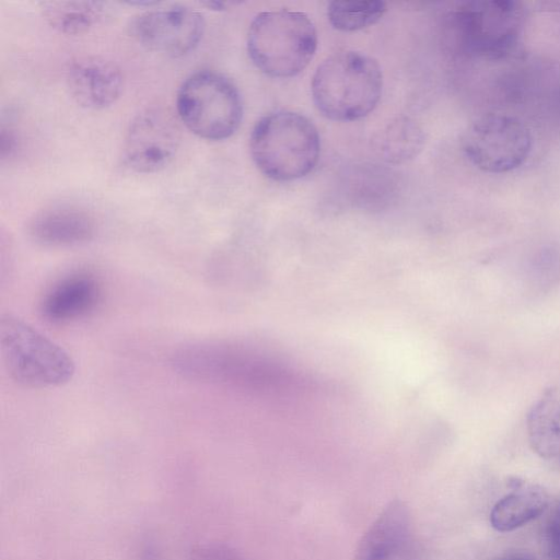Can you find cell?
Here are the masks:
<instances>
[{
    "label": "cell",
    "mask_w": 560,
    "mask_h": 560,
    "mask_svg": "<svg viewBox=\"0 0 560 560\" xmlns=\"http://www.w3.org/2000/svg\"><path fill=\"white\" fill-rule=\"evenodd\" d=\"M546 549L551 560H560V506L550 517L546 528Z\"/></svg>",
    "instance_id": "cell-21"
},
{
    "label": "cell",
    "mask_w": 560,
    "mask_h": 560,
    "mask_svg": "<svg viewBox=\"0 0 560 560\" xmlns=\"http://www.w3.org/2000/svg\"><path fill=\"white\" fill-rule=\"evenodd\" d=\"M206 28L202 14L184 5L159 8L138 14L129 30L142 46L171 57L194 50Z\"/></svg>",
    "instance_id": "cell-9"
},
{
    "label": "cell",
    "mask_w": 560,
    "mask_h": 560,
    "mask_svg": "<svg viewBox=\"0 0 560 560\" xmlns=\"http://www.w3.org/2000/svg\"><path fill=\"white\" fill-rule=\"evenodd\" d=\"M42 14L50 27L65 35H81L103 16V3L96 1H45Z\"/></svg>",
    "instance_id": "cell-18"
},
{
    "label": "cell",
    "mask_w": 560,
    "mask_h": 560,
    "mask_svg": "<svg viewBox=\"0 0 560 560\" xmlns=\"http://www.w3.org/2000/svg\"><path fill=\"white\" fill-rule=\"evenodd\" d=\"M66 81L72 98L89 109H103L114 104L124 85L118 66L95 56L73 60L67 70Z\"/></svg>",
    "instance_id": "cell-12"
},
{
    "label": "cell",
    "mask_w": 560,
    "mask_h": 560,
    "mask_svg": "<svg viewBox=\"0 0 560 560\" xmlns=\"http://www.w3.org/2000/svg\"><path fill=\"white\" fill-rule=\"evenodd\" d=\"M354 560H419L413 518L405 502L386 505L361 537Z\"/></svg>",
    "instance_id": "cell-11"
},
{
    "label": "cell",
    "mask_w": 560,
    "mask_h": 560,
    "mask_svg": "<svg viewBox=\"0 0 560 560\" xmlns=\"http://www.w3.org/2000/svg\"><path fill=\"white\" fill-rule=\"evenodd\" d=\"M533 145L530 130L518 118L490 113L475 119L464 131L462 149L477 168L501 174L520 167Z\"/></svg>",
    "instance_id": "cell-8"
},
{
    "label": "cell",
    "mask_w": 560,
    "mask_h": 560,
    "mask_svg": "<svg viewBox=\"0 0 560 560\" xmlns=\"http://www.w3.org/2000/svg\"><path fill=\"white\" fill-rule=\"evenodd\" d=\"M176 108L188 130L212 141L231 137L243 117L242 98L234 83L208 70L198 71L182 83Z\"/></svg>",
    "instance_id": "cell-7"
},
{
    "label": "cell",
    "mask_w": 560,
    "mask_h": 560,
    "mask_svg": "<svg viewBox=\"0 0 560 560\" xmlns=\"http://www.w3.org/2000/svg\"><path fill=\"white\" fill-rule=\"evenodd\" d=\"M173 370L185 378L256 394H289L307 387L299 372L247 346L202 340L178 347Z\"/></svg>",
    "instance_id": "cell-1"
},
{
    "label": "cell",
    "mask_w": 560,
    "mask_h": 560,
    "mask_svg": "<svg viewBox=\"0 0 560 560\" xmlns=\"http://www.w3.org/2000/svg\"><path fill=\"white\" fill-rule=\"evenodd\" d=\"M522 3L512 0H477L459 4L447 19L456 46L466 55L501 60L514 52L525 26Z\"/></svg>",
    "instance_id": "cell-5"
},
{
    "label": "cell",
    "mask_w": 560,
    "mask_h": 560,
    "mask_svg": "<svg viewBox=\"0 0 560 560\" xmlns=\"http://www.w3.org/2000/svg\"><path fill=\"white\" fill-rule=\"evenodd\" d=\"M317 48V32L303 12L281 9L258 13L247 33L253 63L271 78H291L302 72Z\"/></svg>",
    "instance_id": "cell-4"
},
{
    "label": "cell",
    "mask_w": 560,
    "mask_h": 560,
    "mask_svg": "<svg viewBox=\"0 0 560 560\" xmlns=\"http://www.w3.org/2000/svg\"><path fill=\"white\" fill-rule=\"evenodd\" d=\"M499 560H534V559L524 553H512V555H506V556L500 558Z\"/></svg>",
    "instance_id": "cell-22"
},
{
    "label": "cell",
    "mask_w": 560,
    "mask_h": 560,
    "mask_svg": "<svg viewBox=\"0 0 560 560\" xmlns=\"http://www.w3.org/2000/svg\"><path fill=\"white\" fill-rule=\"evenodd\" d=\"M526 429L533 451L544 458L560 455V394L555 387L547 388L533 405Z\"/></svg>",
    "instance_id": "cell-16"
},
{
    "label": "cell",
    "mask_w": 560,
    "mask_h": 560,
    "mask_svg": "<svg viewBox=\"0 0 560 560\" xmlns=\"http://www.w3.org/2000/svg\"><path fill=\"white\" fill-rule=\"evenodd\" d=\"M382 89L378 62L354 50L327 57L317 67L311 83L316 108L336 121H353L369 115L376 107Z\"/></svg>",
    "instance_id": "cell-2"
},
{
    "label": "cell",
    "mask_w": 560,
    "mask_h": 560,
    "mask_svg": "<svg viewBox=\"0 0 560 560\" xmlns=\"http://www.w3.org/2000/svg\"><path fill=\"white\" fill-rule=\"evenodd\" d=\"M249 151L265 176L290 182L314 170L319 159L320 138L315 125L304 115L277 110L256 122L249 138Z\"/></svg>",
    "instance_id": "cell-3"
},
{
    "label": "cell",
    "mask_w": 560,
    "mask_h": 560,
    "mask_svg": "<svg viewBox=\"0 0 560 560\" xmlns=\"http://www.w3.org/2000/svg\"><path fill=\"white\" fill-rule=\"evenodd\" d=\"M0 352L10 377L23 386L57 387L75 372L74 361L63 348L11 314L0 318Z\"/></svg>",
    "instance_id": "cell-6"
},
{
    "label": "cell",
    "mask_w": 560,
    "mask_h": 560,
    "mask_svg": "<svg viewBox=\"0 0 560 560\" xmlns=\"http://www.w3.org/2000/svg\"><path fill=\"white\" fill-rule=\"evenodd\" d=\"M96 232L94 218L71 205H57L38 211L28 223V233L38 244L68 247L90 242Z\"/></svg>",
    "instance_id": "cell-13"
},
{
    "label": "cell",
    "mask_w": 560,
    "mask_h": 560,
    "mask_svg": "<svg viewBox=\"0 0 560 560\" xmlns=\"http://www.w3.org/2000/svg\"><path fill=\"white\" fill-rule=\"evenodd\" d=\"M386 12L380 0L331 1L327 16L331 26L342 32H354L377 23Z\"/></svg>",
    "instance_id": "cell-19"
},
{
    "label": "cell",
    "mask_w": 560,
    "mask_h": 560,
    "mask_svg": "<svg viewBox=\"0 0 560 560\" xmlns=\"http://www.w3.org/2000/svg\"><path fill=\"white\" fill-rule=\"evenodd\" d=\"M102 298L98 280L86 272L67 276L45 293L40 302L42 316L54 324L70 323L93 312Z\"/></svg>",
    "instance_id": "cell-14"
},
{
    "label": "cell",
    "mask_w": 560,
    "mask_h": 560,
    "mask_svg": "<svg viewBox=\"0 0 560 560\" xmlns=\"http://www.w3.org/2000/svg\"><path fill=\"white\" fill-rule=\"evenodd\" d=\"M424 132L415 120L398 117L374 136L373 147L385 162L402 164L418 156L424 147Z\"/></svg>",
    "instance_id": "cell-17"
},
{
    "label": "cell",
    "mask_w": 560,
    "mask_h": 560,
    "mask_svg": "<svg viewBox=\"0 0 560 560\" xmlns=\"http://www.w3.org/2000/svg\"><path fill=\"white\" fill-rule=\"evenodd\" d=\"M179 145V130L163 110L150 108L139 113L127 130L124 153L128 166L150 174L167 166Z\"/></svg>",
    "instance_id": "cell-10"
},
{
    "label": "cell",
    "mask_w": 560,
    "mask_h": 560,
    "mask_svg": "<svg viewBox=\"0 0 560 560\" xmlns=\"http://www.w3.org/2000/svg\"><path fill=\"white\" fill-rule=\"evenodd\" d=\"M510 487L511 491L490 512V524L498 532L514 530L537 518L548 506V493L540 486L513 478Z\"/></svg>",
    "instance_id": "cell-15"
},
{
    "label": "cell",
    "mask_w": 560,
    "mask_h": 560,
    "mask_svg": "<svg viewBox=\"0 0 560 560\" xmlns=\"http://www.w3.org/2000/svg\"><path fill=\"white\" fill-rule=\"evenodd\" d=\"M190 560H246L236 549L222 542H203L191 550Z\"/></svg>",
    "instance_id": "cell-20"
}]
</instances>
